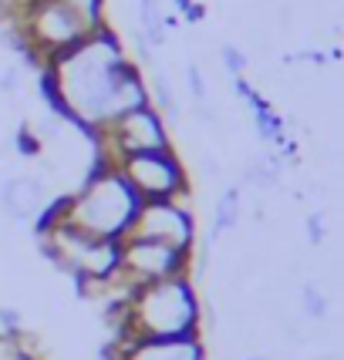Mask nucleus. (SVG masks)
Masks as SVG:
<instances>
[{"mask_svg": "<svg viewBox=\"0 0 344 360\" xmlns=\"http://www.w3.org/2000/svg\"><path fill=\"white\" fill-rule=\"evenodd\" d=\"M128 64L125 44L111 34V27L92 34L85 44L44 64L47 105L68 118L85 135H102L109 128V101L118 71Z\"/></svg>", "mask_w": 344, "mask_h": 360, "instance_id": "f257e3e1", "label": "nucleus"}, {"mask_svg": "<svg viewBox=\"0 0 344 360\" xmlns=\"http://www.w3.org/2000/svg\"><path fill=\"white\" fill-rule=\"evenodd\" d=\"M109 316L115 323L111 340H176L203 337V300L192 276L135 286L125 300H109Z\"/></svg>", "mask_w": 344, "mask_h": 360, "instance_id": "f03ea898", "label": "nucleus"}, {"mask_svg": "<svg viewBox=\"0 0 344 360\" xmlns=\"http://www.w3.org/2000/svg\"><path fill=\"white\" fill-rule=\"evenodd\" d=\"M139 205L142 199L132 192V186L122 179V172L105 158H94L88 175L81 179V186L71 188L61 199H54L47 205V216L71 222L75 229L94 236V239L122 243L132 233Z\"/></svg>", "mask_w": 344, "mask_h": 360, "instance_id": "7ed1b4c3", "label": "nucleus"}, {"mask_svg": "<svg viewBox=\"0 0 344 360\" xmlns=\"http://www.w3.org/2000/svg\"><path fill=\"white\" fill-rule=\"evenodd\" d=\"M88 37L92 31L64 0H24L17 17V44L34 64L44 68L47 61L85 44Z\"/></svg>", "mask_w": 344, "mask_h": 360, "instance_id": "20e7f679", "label": "nucleus"}, {"mask_svg": "<svg viewBox=\"0 0 344 360\" xmlns=\"http://www.w3.org/2000/svg\"><path fill=\"white\" fill-rule=\"evenodd\" d=\"M142 202H189V169L176 148L111 162Z\"/></svg>", "mask_w": 344, "mask_h": 360, "instance_id": "39448f33", "label": "nucleus"}, {"mask_svg": "<svg viewBox=\"0 0 344 360\" xmlns=\"http://www.w3.org/2000/svg\"><path fill=\"white\" fill-rule=\"evenodd\" d=\"M98 148L105 162H118L128 155H142V152H166L176 148L169 125H166V115L152 105H142V108L128 111L122 118H115L102 135H94Z\"/></svg>", "mask_w": 344, "mask_h": 360, "instance_id": "423d86ee", "label": "nucleus"}, {"mask_svg": "<svg viewBox=\"0 0 344 360\" xmlns=\"http://www.w3.org/2000/svg\"><path fill=\"white\" fill-rule=\"evenodd\" d=\"M192 259L196 252L172 250L156 239H142V236H125L122 239V269L118 276L125 286H145V283L172 280V276H192Z\"/></svg>", "mask_w": 344, "mask_h": 360, "instance_id": "0eeeda50", "label": "nucleus"}, {"mask_svg": "<svg viewBox=\"0 0 344 360\" xmlns=\"http://www.w3.org/2000/svg\"><path fill=\"white\" fill-rule=\"evenodd\" d=\"M128 236H142V239L166 243L172 250L196 252L199 222H196V212L189 202H142Z\"/></svg>", "mask_w": 344, "mask_h": 360, "instance_id": "6e6552de", "label": "nucleus"}, {"mask_svg": "<svg viewBox=\"0 0 344 360\" xmlns=\"http://www.w3.org/2000/svg\"><path fill=\"white\" fill-rule=\"evenodd\" d=\"M47 182L41 175H7L0 179V212L17 226H37L47 212Z\"/></svg>", "mask_w": 344, "mask_h": 360, "instance_id": "1a4fd4ad", "label": "nucleus"}, {"mask_svg": "<svg viewBox=\"0 0 344 360\" xmlns=\"http://www.w3.org/2000/svg\"><path fill=\"white\" fill-rule=\"evenodd\" d=\"M102 360H209L203 337H176V340H109Z\"/></svg>", "mask_w": 344, "mask_h": 360, "instance_id": "9d476101", "label": "nucleus"}, {"mask_svg": "<svg viewBox=\"0 0 344 360\" xmlns=\"http://www.w3.org/2000/svg\"><path fill=\"white\" fill-rule=\"evenodd\" d=\"M139 4V20H135V27L142 31V37L149 41L152 51H162V47L169 44V27L176 24V17L162 7V0H135Z\"/></svg>", "mask_w": 344, "mask_h": 360, "instance_id": "9b49d317", "label": "nucleus"}, {"mask_svg": "<svg viewBox=\"0 0 344 360\" xmlns=\"http://www.w3.org/2000/svg\"><path fill=\"white\" fill-rule=\"evenodd\" d=\"M243 216V186H226L219 192V199L213 202V222H209V243L223 239L226 233H233Z\"/></svg>", "mask_w": 344, "mask_h": 360, "instance_id": "f8f14e48", "label": "nucleus"}, {"mask_svg": "<svg viewBox=\"0 0 344 360\" xmlns=\"http://www.w3.org/2000/svg\"><path fill=\"white\" fill-rule=\"evenodd\" d=\"M64 4L81 17V24L92 34L109 27V0H64Z\"/></svg>", "mask_w": 344, "mask_h": 360, "instance_id": "ddd939ff", "label": "nucleus"}, {"mask_svg": "<svg viewBox=\"0 0 344 360\" xmlns=\"http://www.w3.org/2000/svg\"><path fill=\"white\" fill-rule=\"evenodd\" d=\"M0 360H44V354L27 333H20V337H0Z\"/></svg>", "mask_w": 344, "mask_h": 360, "instance_id": "4468645a", "label": "nucleus"}, {"mask_svg": "<svg viewBox=\"0 0 344 360\" xmlns=\"http://www.w3.org/2000/svg\"><path fill=\"white\" fill-rule=\"evenodd\" d=\"M183 81H186V91H189V105H203V101H209V81H206L199 61H186Z\"/></svg>", "mask_w": 344, "mask_h": 360, "instance_id": "2eb2a0df", "label": "nucleus"}, {"mask_svg": "<svg viewBox=\"0 0 344 360\" xmlns=\"http://www.w3.org/2000/svg\"><path fill=\"white\" fill-rule=\"evenodd\" d=\"M300 310H304L307 320H324L331 310V303L314 283H304V286H300Z\"/></svg>", "mask_w": 344, "mask_h": 360, "instance_id": "dca6fc26", "label": "nucleus"}, {"mask_svg": "<svg viewBox=\"0 0 344 360\" xmlns=\"http://www.w3.org/2000/svg\"><path fill=\"white\" fill-rule=\"evenodd\" d=\"M219 64H223V71L230 75V78H247V51H240L236 44H219Z\"/></svg>", "mask_w": 344, "mask_h": 360, "instance_id": "f3484780", "label": "nucleus"}, {"mask_svg": "<svg viewBox=\"0 0 344 360\" xmlns=\"http://www.w3.org/2000/svg\"><path fill=\"white\" fill-rule=\"evenodd\" d=\"M20 88H24V71H20L17 64L4 68V71H0V94L14 98V94H20Z\"/></svg>", "mask_w": 344, "mask_h": 360, "instance_id": "a211bd4d", "label": "nucleus"}, {"mask_svg": "<svg viewBox=\"0 0 344 360\" xmlns=\"http://www.w3.org/2000/svg\"><path fill=\"white\" fill-rule=\"evenodd\" d=\"M304 229H307V243H311V246H321V243L328 239V219H324V212H311V216L304 219Z\"/></svg>", "mask_w": 344, "mask_h": 360, "instance_id": "6ab92c4d", "label": "nucleus"}, {"mask_svg": "<svg viewBox=\"0 0 344 360\" xmlns=\"http://www.w3.org/2000/svg\"><path fill=\"white\" fill-rule=\"evenodd\" d=\"M247 360H270V357H247Z\"/></svg>", "mask_w": 344, "mask_h": 360, "instance_id": "aec40b11", "label": "nucleus"}]
</instances>
